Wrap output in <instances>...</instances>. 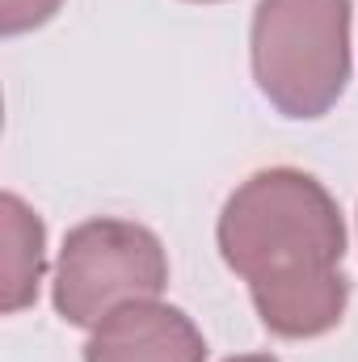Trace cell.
I'll use <instances>...</instances> for the list:
<instances>
[{
	"label": "cell",
	"instance_id": "4",
	"mask_svg": "<svg viewBox=\"0 0 358 362\" xmlns=\"http://www.w3.org/2000/svg\"><path fill=\"white\" fill-rule=\"evenodd\" d=\"M85 362H207V337L181 308L139 299L93 325Z\"/></svg>",
	"mask_w": 358,
	"mask_h": 362
},
{
	"label": "cell",
	"instance_id": "8",
	"mask_svg": "<svg viewBox=\"0 0 358 362\" xmlns=\"http://www.w3.org/2000/svg\"><path fill=\"white\" fill-rule=\"evenodd\" d=\"M190 4H224V0H190Z\"/></svg>",
	"mask_w": 358,
	"mask_h": 362
},
{
	"label": "cell",
	"instance_id": "1",
	"mask_svg": "<svg viewBox=\"0 0 358 362\" xmlns=\"http://www.w3.org/2000/svg\"><path fill=\"white\" fill-rule=\"evenodd\" d=\"M215 240L274 337L312 341L342 325L350 303L346 219L312 173L274 165L241 181L219 211Z\"/></svg>",
	"mask_w": 358,
	"mask_h": 362
},
{
	"label": "cell",
	"instance_id": "6",
	"mask_svg": "<svg viewBox=\"0 0 358 362\" xmlns=\"http://www.w3.org/2000/svg\"><path fill=\"white\" fill-rule=\"evenodd\" d=\"M59 8H64V0H0V34L4 38H17L25 30H38Z\"/></svg>",
	"mask_w": 358,
	"mask_h": 362
},
{
	"label": "cell",
	"instance_id": "3",
	"mask_svg": "<svg viewBox=\"0 0 358 362\" xmlns=\"http://www.w3.org/2000/svg\"><path fill=\"white\" fill-rule=\"evenodd\" d=\"M169 286V253L161 236L135 219H85L64 236L55 278H51V303L55 312L76 325L93 329L110 312L161 299Z\"/></svg>",
	"mask_w": 358,
	"mask_h": 362
},
{
	"label": "cell",
	"instance_id": "5",
	"mask_svg": "<svg viewBox=\"0 0 358 362\" xmlns=\"http://www.w3.org/2000/svg\"><path fill=\"white\" fill-rule=\"evenodd\" d=\"M0 223H4V282H0V312L17 316L38 299L47 274V228L34 206L17 194H0Z\"/></svg>",
	"mask_w": 358,
	"mask_h": 362
},
{
	"label": "cell",
	"instance_id": "7",
	"mask_svg": "<svg viewBox=\"0 0 358 362\" xmlns=\"http://www.w3.org/2000/svg\"><path fill=\"white\" fill-rule=\"evenodd\" d=\"M228 362H278L274 354H236V358H228Z\"/></svg>",
	"mask_w": 358,
	"mask_h": 362
},
{
	"label": "cell",
	"instance_id": "2",
	"mask_svg": "<svg viewBox=\"0 0 358 362\" xmlns=\"http://www.w3.org/2000/svg\"><path fill=\"white\" fill-rule=\"evenodd\" d=\"M354 0H258L249 25L253 81L282 118H325L350 85Z\"/></svg>",
	"mask_w": 358,
	"mask_h": 362
}]
</instances>
